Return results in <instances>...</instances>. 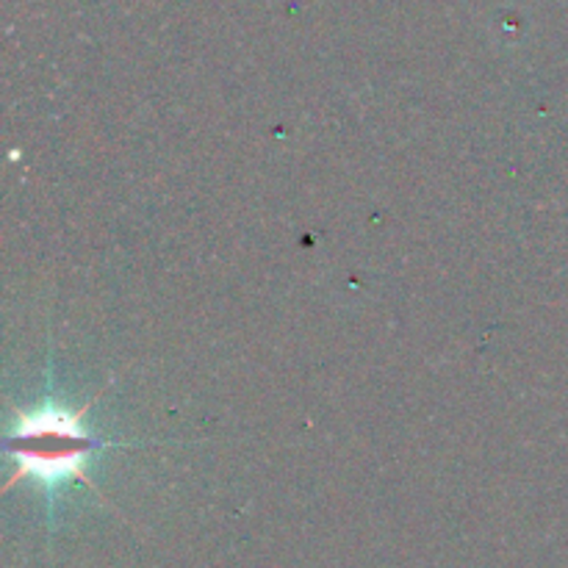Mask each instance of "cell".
Here are the masks:
<instances>
[{"label": "cell", "instance_id": "obj_1", "mask_svg": "<svg viewBox=\"0 0 568 568\" xmlns=\"http://www.w3.org/2000/svg\"><path fill=\"white\" fill-rule=\"evenodd\" d=\"M81 410H67L61 405H39L33 410H17L6 438V455L17 466L9 486L33 480L44 488L61 486L67 480L87 483V464L109 442L94 436L83 425Z\"/></svg>", "mask_w": 568, "mask_h": 568}]
</instances>
